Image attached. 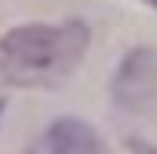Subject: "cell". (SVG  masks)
Here are the masks:
<instances>
[{
    "instance_id": "3957f363",
    "label": "cell",
    "mask_w": 157,
    "mask_h": 154,
    "mask_svg": "<svg viewBox=\"0 0 157 154\" xmlns=\"http://www.w3.org/2000/svg\"><path fill=\"white\" fill-rule=\"evenodd\" d=\"M147 3H154V7H157V0H147Z\"/></svg>"
},
{
    "instance_id": "7a4b0ae2",
    "label": "cell",
    "mask_w": 157,
    "mask_h": 154,
    "mask_svg": "<svg viewBox=\"0 0 157 154\" xmlns=\"http://www.w3.org/2000/svg\"><path fill=\"white\" fill-rule=\"evenodd\" d=\"M47 151L50 154H100V141L84 121L63 117L47 131Z\"/></svg>"
},
{
    "instance_id": "6da1fadb",
    "label": "cell",
    "mask_w": 157,
    "mask_h": 154,
    "mask_svg": "<svg viewBox=\"0 0 157 154\" xmlns=\"http://www.w3.org/2000/svg\"><path fill=\"white\" fill-rule=\"evenodd\" d=\"M90 34L84 24L20 27L0 40V81L17 87H50L63 81L87 50Z\"/></svg>"
},
{
    "instance_id": "277c9868",
    "label": "cell",
    "mask_w": 157,
    "mask_h": 154,
    "mask_svg": "<svg viewBox=\"0 0 157 154\" xmlns=\"http://www.w3.org/2000/svg\"><path fill=\"white\" fill-rule=\"evenodd\" d=\"M0 111H3V101H0Z\"/></svg>"
}]
</instances>
